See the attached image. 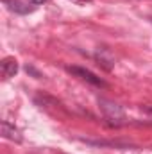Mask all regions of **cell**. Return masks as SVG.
Here are the masks:
<instances>
[{"label":"cell","instance_id":"cell-1","mask_svg":"<svg viewBox=\"0 0 152 154\" xmlns=\"http://www.w3.org/2000/svg\"><path fill=\"white\" fill-rule=\"evenodd\" d=\"M97 102H99V108H100V111H102L104 118L109 122V125H113V127H120V125H123V124L127 122V116H125L123 108H122L120 104H116L114 100L106 99V97H99Z\"/></svg>","mask_w":152,"mask_h":154},{"label":"cell","instance_id":"cell-2","mask_svg":"<svg viewBox=\"0 0 152 154\" xmlns=\"http://www.w3.org/2000/svg\"><path fill=\"white\" fill-rule=\"evenodd\" d=\"M66 72L74 74L75 77L86 81V82H90V84H93V86H97V88H106V86H108V82H106L104 79L97 77L93 72H90L88 68H82V66H66Z\"/></svg>","mask_w":152,"mask_h":154},{"label":"cell","instance_id":"cell-3","mask_svg":"<svg viewBox=\"0 0 152 154\" xmlns=\"http://www.w3.org/2000/svg\"><path fill=\"white\" fill-rule=\"evenodd\" d=\"M2 136H4L5 140L16 142V143H20V142H22V134H20L18 127H16L14 124L7 122V120H4V122H2Z\"/></svg>","mask_w":152,"mask_h":154},{"label":"cell","instance_id":"cell-4","mask_svg":"<svg viewBox=\"0 0 152 154\" xmlns=\"http://www.w3.org/2000/svg\"><path fill=\"white\" fill-rule=\"evenodd\" d=\"M0 70H2V77L4 79H11L18 74V61L14 57H5L0 63Z\"/></svg>","mask_w":152,"mask_h":154},{"label":"cell","instance_id":"cell-5","mask_svg":"<svg viewBox=\"0 0 152 154\" xmlns=\"http://www.w3.org/2000/svg\"><path fill=\"white\" fill-rule=\"evenodd\" d=\"M2 2L7 5L9 11H13L16 14H29L34 11V7H31L29 4H23L22 0H2Z\"/></svg>","mask_w":152,"mask_h":154},{"label":"cell","instance_id":"cell-6","mask_svg":"<svg viewBox=\"0 0 152 154\" xmlns=\"http://www.w3.org/2000/svg\"><path fill=\"white\" fill-rule=\"evenodd\" d=\"M82 142L88 143V145H93V147H106V145L114 147V149H129L131 147L125 142H113V140H86V138H82Z\"/></svg>","mask_w":152,"mask_h":154},{"label":"cell","instance_id":"cell-7","mask_svg":"<svg viewBox=\"0 0 152 154\" xmlns=\"http://www.w3.org/2000/svg\"><path fill=\"white\" fill-rule=\"evenodd\" d=\"M95 59L99 61V65L102 66V68H106V70H111L114 65V59L113 56L108 52V48H99V52L95 54Z\"/></svg>","mask_w":152,"mask_h":154},{"label":"cell","instance_id":"cell-8","mask_svg":"<svg viewBox=\"0 0 152 154\" xmlns=\"http://www.w3.org/2000/svg\"><path fill=\"white\" fill-rule=\"evenodd\" d=\"M32 5H41V4H45V2H48V0H29Z\"/></svg>","mask_w":152,"mask_h":154},{"label":"cell","instance_id":"cell-9","mask_svg":"<svg viewBox=\"0 0 152 154\" xmlns=\"http://www.w3.org/2000/svg\"><path fill=\"white\" fill-rule=\"evenodd\" d=\"M72 2H77V4H91V0H72Z\"/></svg>","mask_w":152,"mask_h":154},{"label":"cell","instance_id":"cell-10","mask_svg":"<svg viewBox=\"0 0 152 154\" xmlns=\"http://www.w3.org/2000/svg\"><path fill=\"white\" fill-rule=\"evenodd\" d=\"M143 111H147V113L152 115V106H143Z\"/></svg>","mask_w":152,"mask_h":154},{"label":"cell","instance_id":"cell-11","mask_svg":"<svg viewBox=\"0 0 152 154\" xmlns=\"http://www.w3.org/2000/svg\"><path fill=\"white\" fill-rule=\"evenodd\" d=\"M150 22H152V18H150Z\"/></svg>","mask_w":152,"mask_h":154}]
</instances>
